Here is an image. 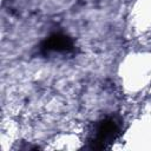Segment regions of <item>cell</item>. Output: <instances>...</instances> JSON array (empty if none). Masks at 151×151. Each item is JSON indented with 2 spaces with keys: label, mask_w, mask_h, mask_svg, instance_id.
<instances>
[{
  "label": "cell",
  "mask_w": 151,
  "mask_h": 151,
  "mask_svg": "<svg viewBox=\"0 0 151 151\" xmlns=\"http://www.w3.org/2000/svg\"><path fill=\"white\" fill-rule=\"evenodd\" d=\"M117 134H118V126L116 122L112 119H106L97 126L93 144L96 147H105L109 143L113 142Z\"/></svg>",
  "instance_id": "cell-1"
},
{
  "label": "cell",
  "mask_w": 151,
  "mask_h": 151,
  "mask_svg": "<svg viewBox=\"0 0 151 151\" xmlns=\"http://www.w3.org/2000/svg\"><path fill=\"white\" fill-rule=\"evenodd\" d=\"M45 48L48 51H55V52H66L72 48V42L66 35L61 34H54L50 37V39L46 41Z\"/></svg>",
  "instance_id": "cell-2"
}]
</instances>
